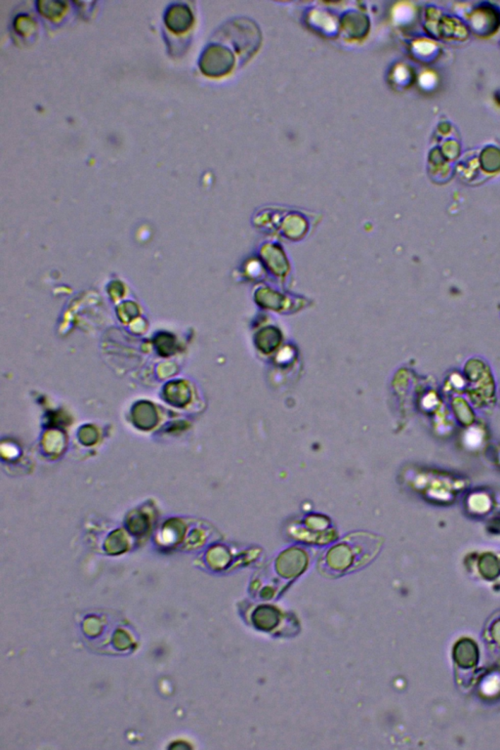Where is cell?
I'll return each instance as SVG.
<instances>
[{"instance_id":"1","label":"cell","mask_w":500,"mask_h":750,"mask_svg":"<svg viewBox=\"0 0 500 750\" xmlns=\"http://www.w3.org/2000/svg\"><path fill=\"white\" fill-rule=\"evenodd\" d=\"M193 23V15L188 7L184 5L175 4L170 7L165 15V24L168 29L172 32H184L191 27Z\"/></svg>"},{"instance_id":"2","label":"cell","mask_w":500,"mask_h":750,"mask_svg":"<svg viewBox=\"0 0 500 750\" xmlns=\"http://www.w3.org/2000/svg\"><path fill=\"white\" fill-rule=\"evenodd\" d=\"M38 7L44 16L55 18L62 14L65 9V4L60 1H40L38 2Z\"/></svg>"}]
</instances>
